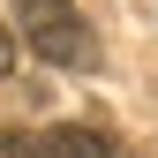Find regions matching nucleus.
<instances>
[{"mask_svg":"<svg viewBox=\"0 0 158 158\" xmlns=\"http://www.w3.org/2000/svg\"><path fill=\"white\" fill-rule=\"evenodd\" d=\"M8 68H15V30L0 23V75H8Z\"/></svg>","mask_w":158,"mask_h":158,"instance_id":"4","label":"nucleus"},{"mask_svg":"<svg viewBox=\"0 0 158 158\" xmlns=\"http://www.w3.org/2000/svg\"><path fill=\"white\" fill-rule=\"evenodd\" d=\"M0 158H53V151H45V135H30V128H0Z\"/></svg>","mask_w":158,"mask_h":158,"instance_id":"3","label":"nucleus"},{"mask_svg":"<svg viewBox=\"0 0 158 158\" xmlns=\"http://www.w3.org/2000/svg\"><path fill=\"white\" fill-rule=\"evenodd\" d=\"M15 30L53 68H90L98 60V38H90V23H83L75 0H15Z\"/></svg>","mask_w":158,"mask_h":158,"instance_id":"1","label":"nucleus"},{"mask_svg":"<svg viewBox=\"0 0 158 158\" xmlns=\"http://www.w3.org/2000/svg\"><path fill=\"white\" fill-rule=\"evenodd\" d=\"M45 151H53V158H128L106 128H53V135H45Z\"/></svg>","mask_w":158,"mask_h":158,"instance_id":"2","label":"nucleus"}]
</instances>
